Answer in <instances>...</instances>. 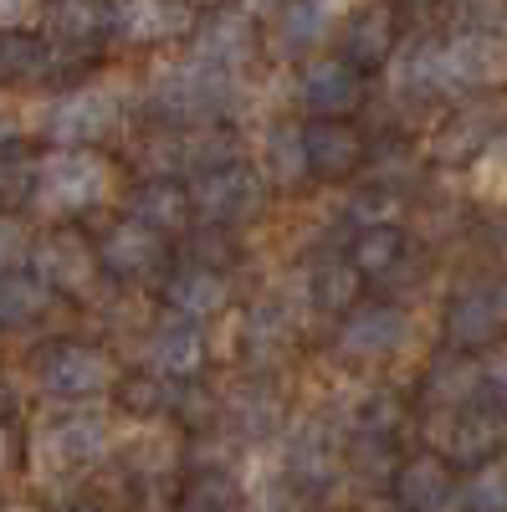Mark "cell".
<instances>
[{"label": "cell", "instance_id": "cell-19", "mask_svg": "<svg viewBox=\"0 0 507 512\" xmlns=\"http://www.w3.org/2000/svg\"><path fill=\"white\" fill-rule=\"evenodd\" d=\"M164 256H169V236H159V231H149L139 221H118L98 241L103 277H118V282H139V277L159 272Z\"/></svg>", "mask_w": 507, "mask_h": 512}, {"label": "cell", "instance_id": "cell-20", "mask_svg": "<svg viewBox=\"0 0 507 512\" xmlns=\"http://www.w3.org/2000/svg\"><path fill=\"white\" fill-rule=\"evenodd\" d=\"M251 52H257V26H251V16H246V11H216L210 21L195 26L185 57L216 67V72L241 77V67L251 62Z\"/></svg>", "mask_w": 507, "mask_h": 512}, {"label": "cell", "instance_id": "cell-46", "mask_svg": "<svg viewBox=\"0 0 507 512\" xmlns=\"http://www.w3.org/2000/svg\"><path fill=\"white\" fill-rule=\"evenodd\" d=\"M492 154H497V159H502V175H507V128H502V139H497V144H492Z\"/></svg>", "mask_w": 507, "mask_h": 512}, {"label": "cell", "instance_id": "cell-28", "mask_svg": "<svg viewBox=\"0 0 507 512\" xmlns=\"http://www.w3.org/2000/svg\"><path fill=\"white\" fill-rule=\"evenodd\" d=\"M241 338H246V359L257 364H272L292 349V338H298V323H292V308L282 297H262V303H251L246 318H241Z\"/></svg>", "mask_w": 507, "mask_h": 512}, {"label": "cell", "instance_id": "cell-10", "mask_svg": "<svg viewBox=\"0 0 507 512\" xmlns=\"http://www.w3.org/2000/svg\"><path fill=\"white\" fill-rule=\"evenodd\" d=\"M405 344H410V313L395 303H364L333 333L338 359H349V364H385Z\"/></svg>", "mask_w": 507, "mask_h": 512}, {"label": "cell", "instance_id": "cell-1", "mask_svg": "<svg viewBox=\"0 0 507 512\" xmlns=\"http://www.w3.org/2000/svg\"><path fill=\"white\" fill-rule=\"evenodd\" d=\"M113 195V159L103 149H41L26 216L47 226H72Z\"/></svg>", "mask_w": 507, "mask_h": 512}, {"label": "cell", "instance_id": "cell-15", "mask_svg": "<svg viewBox=\"0 0 507 512\" xmlns=\"http://www.w3.org/2000/svg\"><path fill=\"white\" fill-rule=\"evenodd\" d=\"M344 11H349V0H282L277 16H272V31H267V47L287 62L308 57L333 36Z\"/></svg>", "mask_w": 507, "mask_h": 512}, {"label": "cell", "instance_id": "cell-4", "mask_svg": "<svg viewBox=\"0 0 507 512\" xmlns=\"http://www.w3.org/2000/svg\"><path fill=\"white\" fill-rule=\"evenodd\" d=\"M26 451L41 477H82L113 451V420L93 405H62L31 431Z\"/></svg>", "mask_w": 507, "mask_h": 512}, {"label": "cell", "instance_id": "cell-40", "mask_svg": "<svg viewBox=\"0 0 507 512\" xmlns=\"http://www.w3.org/2000/svg\"><path fill=\"white\" fill-rule=\"evenodd\" d=\"M477 359H482V395H487V405H497L507 415V344H492Z\"/></svg>", "mask_w": 507, "mask_h": 512}, {"label": "cell", "instance_id": "cell-38", "mask_svg": "<svg viewBox=\"0 0 507 512\" xmlns=\"http://www.w3.org/2000/svg\"><path fill=\"white\" fill-rule=\"evenodd\" d=\"M31 185H36V159L26 154L0 159V216H21L31 205Z\"/></svg>", "mask_w": 507, "mask_h": 512}, {"label": "cell", "instance_id": "cell-39", "mask_svg": "<svg viewBox=\"0 0 507 512\" xmlns=\"http://www.w3.org/2000/svg\"><path fill=\"white\" fill-rule=\"evenodd\" d=\"M451 26L456 31H487L507 36V0H451Z\"/></svg>", "mask_w": 507, "mask_h": 512}, {"label": "cell", "instance_id": "cell-16", "mask_svg": "<svg viewBox=\"0 0 507 512\" xmlns=\"http://www.w3.org/2000/svg\"><path fill=\"white\" fill-rule=\"evenodd\" d=\"M507 436V415L487 400L477 405H461V410H446V431H436V446H441V461L451 466H482L497 456Z\"/></svg>", "mask_w": 507, "mask_h": 512}, {"label": "cell", "instance_id": "cell-9", "mask_svg": "<svg viewBox=\"0 0 507 512\" xmlns=\"http://www.w3.org/2000/svg\"><path fill=\"white\" fill-rule=\"evenodd\" d=\"M441 77L451 98L487 93L497 82H507V36L487 31H451L441 41Z\"/></svg>", "mask_w": 507, "mask_h": 512}, {"label": "cell", "instance_id": "cell-22", "mask_svg": "<svg viewBox=\"0 0 507 512\" xmlns=\"http://www.w3.org/2000/svg\"><path fill=\"white\" fill-rule=\"evenodd\" d=\"M400 52V31H395V11L390 6H364L349 11L344 26H338V52L349 67H390V57Z\"/></svg>", "mask_w": 507, "mask_h": 512}, {"label": "cell", "instance_id": "cell-17", "mask_svg": "<svg viewBox=\"0 0 507 512\" xmlns=\"http://www.w3.org/2000/svg\"><path fill=\"white\" fill-rule=\"evenodd\" d=\"M385 82H390V98L400 108H426V103L451 98L446 93V77H441V41L436 36L400 41V52L385 67Z\"/></svg>", "mask_w": 507, "mask_h": 512}, {"label": "cell", "instance_id": "cell-13", "mask_svg": "<svg viewBox=\"0 0 507 512\" xmlns=\"http://www.w3.org/2000/svg\"><path fill=\"white\" fill-rule=\"evenodd\" d=\"M200 16L190 0H113V36L123 47H164V41L195 36Z\"/></svg>", "mask_w": 507, "mask_h": 512}, {"label": "cell", "instance_id": "cell-29", "mask_svg": "<svg viewBox=\"0 0 507 512\" xmlns=\"http://www.w3.org/2000/svg\"><path fill=\"white\" fill-rule=\"evenodd\" d=\"M57 308L52 287L41 282L31 267H16V272H0V333H21L31 323H41Z\"/></svg>", "mask_w": 507, "mask_h": 512}, {"label": "cell", "instance_id": "cell-34", "mask_svg": "<svg viewBox=\"0 0 507 512\" xmlns=\"http://www.w3.org/2000/svg\"><path fill=\"white\" fill-rule=\"evenodd\" d=\"M456 502L467 512H507V456L472 466V477L456 487Z\"/></svg>", "mask_w": 507, "mask_h": 512}, {"label": "cell", "instance_id": "cell-2", "mask_svg": "<svg viewBox=\"0 0 507 512\" xmlns=\"http://www.w3.org/2000/svg\"><path fill=\"white\" fill-rule=\"evenodd\" d=\"M123 118H129V98H123L118 82L93 77L77 82V88L57 93L36 118V134L47 139V149H103Z\"/></svg>", "mask_w": 507, "mask_h": 512}, {"label": "cell", "instance_id": "cell-3", "mask_svg": "<svg viewBox=\"0 0 507 512\" xmlns=\"http://www.w3.org/2000/svg\"><path fill=\"white\" fill-rule=\"evenodd\" d=\"M236 88H241V77L216 72V67H205L195 57H180V62H164L154 72V82L144 88V108L159 123L205 128V123H216L236 103Z\"/></svg>", "mask_w": 507, "mask_h": 512}, {"label": "cell", "instance_id": "cell-44", "mask_svg": "<svg viewBox=\"0 0 507 512\" xmlns=\"http://www.w3.org/2000/svg\"><path fill=\"white\" fill-rule=\"evenodd\" d=\"M16 456H21V436H16V425H0V477L16 466Z\"/></svg>", "mask_w": 507, "mask_h": 512}, {"label": "cell", "instance_id": "cell-27", "mask_svg": "<svg viewBox=\"0 0 507 512\" xmlns=\"http://www.w3.org/2000/svg\"><path fill=\"white\" fill-rule=\"evenodd\" d=\"M308 159H313V175L349 180L354 169L369 159V144L349 123H308Z\"/></svg>", "mask_w": 507, "mask_h": 512}, {"label": "cell", "instance_id": "cell-5", "mask_svg": "<svg viewBox=\"0 0 507 512\" xmlns=\"http://www.w3.org/2000/svg\"><path fill=\"white\" fill-rule=\"evenodd\" d=\"M123 374L118 359L103 344H88V338H62L47 354L36 359V390L57 400V405H88L103 400L108 390H118Z\"/></svg>", "mask_w": 507, "mask_h": 512}, {"label": "cell", "instance_id": "cell-11", "mask_svg": "<svg viewBox=\"0 0 507 512\" xmlns=\"http://www.w3.org/2000/svg\"><path fill=\"white\" fill-rule=\"evenodd\" d=\"M298 103L313 113V123H344L364 108V72L344 57H308L298 67Z\"/></svg>", "mask_w": 507, "mask_h": 512}, {"label": "cell", "instance_id": "cell-47", "mask_svg": "<svg viewBox=\"0 0 507 512\" xmlns=\"http://www.w3.org/2000/svg\"><path fill=\"white\" fill-rule=\"evenodd\" d=\"M251 6H272V0H251Z\"/></svg>", "mask_w": 507, "mask_h": 512}, {"label": "cell", "instance_id": "cell-36", "mask_svg": "<svg viewBox=\"0 0 507 512\" xmlns=\"http://www.w3.org/2000/svg\"><path fill=\"white\" fill-rule=\"evenodd\" d=\"M400 210H405V195L395 190V185H364L359 195H349V205H344V216L359 226V231H374V226H395L400 221Z\"/></svg>", "mask_w": 507, "mask_h": 512}, {"label": "cell", "instance_id": "cell-35", "mask_svg": "<svg viewBox=\"0 0 507 512\" xmlns=\"http://www.w3.org/2000/svg\"><path fill=\"white\" fill-rule=\"evenodd\" d=\"M405 256V231L400 226H374V231H359L354 246H349V262L359 267V277H379L390 272Z\"/></svg>", "mask_w": 507, "mask_h": 512}, {"label": "cell", "instance_id": "cell-48", "mask_svg": "<svg viewBox=\"0 0 507 512\" xmlns=\"http://www.w3.org/2000/svg\"><path fill=\"white\" fill-rule=\"evenodd\" d=\"M190 512H195V507H190Z\"/></svg>", "mask_w": 507, "mask_h": 512}, {"label": "cell", "instance_id": "cell-26", "mask_svg": "<svg viewBox=\"0 0 507 512\" xmlns=\"http://www.w3.org/2000/svg\"><path fill=\"white\" fill-rule=\"evenodd\" d=\"M338 461H344V451H338V431L328 420H308L292 431V446H287V472L298 477L303 487H328L338 477Z\"/></svg>", "mask_w": 507, "mask_h": 512}, {"label": "cell", "instance_id": "cell-33", "mask_svg": "<svg viewBox=\"0 0 507 512\" xmlns=\"http://www.w3.org/2000/svg\"><path fill=\"white\" fill-rule=\"evenodd\" d=\"M226 425L236 436H251V441H262V436H272L277 425H282V400L272 395V390H241V395H231V410H226Z\"/></svg>", "mask_w": 507, "mask_h": 512}, {"label": "cell", "instance_id": "cell-32", "mask_svg": "<svg viewBox=\"0 0 507 512\" xmlns=\"http://www.w3.org/2000/svg\"><path fill=\"white\" fill-rule=\"evenodd\" d=\"M52 72L57 57L36 31H0V88H31Z\"/></svg>", "mask_w": 507, "mask_h": 512}, {"label": "cell", "instance_id": "cell-37", "mask_svg": "<svg viewBox=\"0 0 507 512\" xmlns=\"http://www.w3.org/2000/svg\"><path fill=\"white\" fill-rule=\"evenodd\" d=\"M395 420H400V400L390 395V390H369L359 405H354V436L359 441H369V436H379V441H385L390 431H395Z\"/></svg>", "mask_w": 507, "mask_h": 512}, {"label": "cell", "instance_id": "cell-7", "mask_svg": "<svg viewBox=\"0 0 507 512\" xmlns=\"http://www.w3.org/2000/svg\"><path fill=\"white\" fill-rule=\"evenodd\" d=\"M507 333V277H472L446 303V349L487 354Z\"/></svg>", "mask_w": 507, "mask_h": 512}, {"label": "cell", "instance_id": "cell-8", "mask_svg": "<svg viewBox=\"0 0 507 512\" xmlns=\"http://www.w3.org/2000/svg\"><path fill=\"white\" fill-rule=\"evenodd\" d=\"M26 267L52 287V297H88L98 287V277H103L98 246L82 236L77 226H47L31 241Z\"/></svg>", "mask_w": 507, "mask_h": 512}, {"label": "cell", "instance_id": "cell-30", "mask_svg": "<svg viewBox=\"0 0 507 512\" xmlns=\"http://www.w3.org/2000/svg\"><path fill=\"white\" fill-rule=\"evenodd\" d=\"M303 292H308V303L318 313H344L349 318L354 303H359V292H364V277H359V267L349 262V256H323V262L308 267Z\"/></svg>", "mask_w": 507, "mask_h": 512}, {"label": "cell", "instance_id": "cell-43", "mask_svg": "<svg viewBox=\"0 0 507 512\" xmlns=\"http://www.w3.org/2000/svg\"><path fill=\"white\" fill-rule=\"evenodd\" d=\"M16 410H21V390H16V379L0 369V425H11Z\"/></svg>", "mask_w": 507, "mask_h": 512}, {"label": "cell", "instance_id": "cell-18", "mask_svg": "<svg viewBox=\"0 0 507 512\" xmlns=\"http://www.w3.org/2000/svg\"><path fill=\"white\" fill-rule=\"evenodd\" d=\"M144 364H149L154 379H169V384L195 379L205 369V333H200V323L164 313L149 328V338H144Z\"/></svg>", "mask_w": 507, "mask_h": 512}, {"label": "cell", "instance_id": "cell-6", "mask_svg": "<svg viewBox=\"0 0 507 512\" xmlns=\"http://www.w3.org/2000/svg\"><path fill=\"white\" fill-rule=\"evenodd\" d=\"M185 190H190L195 226H205V231L246 226L251 216H262V205H267V180H262V169L246 164V159H231V164L205 169V175L185 180Z\"/></svg>", "mask_w": 507, "mask_h": 512}, {"label": "cell", "instance_id": "cell-14", "mask_svg": "<svg viewBox=\"0 0 507 512\" xmlns=\"http://www.w3.org/2000/svg\"><path fill=\"white\" fill-rule=\"evenodd\" d=\"M502 128H507V118L492 98H467V103H456V113L431 134V159L436 164H472V159L492 154Z\"/></svg>", "mask_w": 507, "mask_h": 512}, {"label": "cell", "instance_id": "cell-42", "mask_svg": "<svg viewBox=\"0 0 507 512\" xmlns=\"http://www.w3.org/2000/svg\"><path fill=\"white\" fill-rule=\"evenodd\" d=\"M21 144H26V118H21V108L0 103V159H16Z\"/></svg>", "mask_w": 507, "mask_h": 512}, {"label": "cell", "instance_id": "cell-23", "mask_svg": "<svg viewBox=\"0 0 507 512\" xmlns=\"http://www.w3.org/2000/svg\"><path fill=\"white\" fill-rule=\"evenodd\" d=\"M123 221H139L159 236H175V231L195 226L190 190L180 180H139L129 195H123Z\"/></svg>", "mask_w": 507, "mask_h": 512}, {"label": "cell", "instance_id": "cell-25", "mask_svg": "<svg viewBox=\"0 0 507 512\" xmlns=\"http://www.w3.org/2000/svg\"><path fill=\"white\" fill-rule=\"evenodd\" d=\"M395 497L405 512H451L456 507V477H451V466L426 451V456H415L400 466V477H395Z\"/></svg>", "mask_w": 507, "mask_h": 512}, {"label": "cell", "instance_id": "cell-24", "mask_svg": "<svg viewBox=\"0 0 507 512\" xmlns=\"http://www.w3.org/2000/svg\"><path fill=\"white\" fill-rule=\"evenodd\" d=\"M262 180L272 190H303L308 175H313V159H308V128L292 123V118H277L267 123V139H262Z\"/></svg>", "mask_w": 507, "mask_h": 512}, {"label": "cell", "instance_id": "cell-41", "mask_svg": "<svg viewBox=\"0 0 507 512\" xmlns=\"http://www.w3.org/2000/svg\"><path fill=\"white\" fill-rule=\"evenodd\" d=\"M41 11H47V0H0V31H31Z\"/></svg>", "mask_w": 507, "mask_h": 512}, {"label": "cell", "instance_id": "cell-12", "mask_svg": "<svg viewBox=\"0 0 507 512\" xmlns=\"http://www.w3.org/2000/svg\"><path fill=\"white\" fill-rule=\"evenodd\" d=\"M113 36V0H47L41 11V41L57 62L77 52H98Z\"/></svg>", "mask_w": 507, "mask_h": 512}, {"label": "cell", "instance_id": "cell-31", "mask_svg": "<svg viewBox=\"0 0 507 512\" xmlns=\"http://www.w3.org/2000/svg\"><path fill=\"white\" fill-rule=\"evenodd\" d=\"M426 400L441 410H461L482 400V359L477 354H441L426 374Z\"/></svg>", "mask_w": 507, "mask_h": 512}, {"label": "cell", "instance_id": "cell-45", "mask_svg": "<svg viewBox=\"0 0 507 512\" xmlns=\"http://www.w3.org/2000/svg\"><path fill=\"white\" fill-rule=\"evenodd\" d=\"M57 512H103V507H93V502H62Z\"/></svg>", "mask_w": 507, "mask_h": 512}, {"label": "cell", "instance_id": "cell-21", "mask_svg": "<svg viewBox=\"0 0 507 512\" xmlns=\"http://www.w3.org/2000/svg\"><path fill=\"white\" fill-rule=\"evenodd\" d=\"M226 303H231V282L216 262H180L164 277V308L175 318L205 323V318L226 313Z\"/></svg>", "mask_w": 507, "mask_h": 512}]
</instances>
